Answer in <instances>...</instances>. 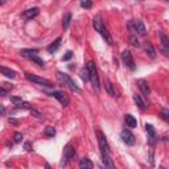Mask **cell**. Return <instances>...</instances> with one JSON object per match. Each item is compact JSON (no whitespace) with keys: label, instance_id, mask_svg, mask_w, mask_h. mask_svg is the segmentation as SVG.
<instances>
[{"label":"cell","instance_id":"obj_41","mask_svg":"<svg viewBox=\"0 0 169 169\" xmlns=\"http://www.w3.org/2000/svg\"><path fill=\"white\" fill-rule=\"evenodd\" d=\"M165 1H168V0H165Z\"/></svg>","mask_w":169,"mask_h":169},{"label":"cell","instance_id":"obj_17","mask_svg":"<svg viewBox=\"0 0 169 169\" xmlns=\"http://www.w3.org/2000/svg\"><path fill=\"white\" fill-rule=\"evenodd\" d=\"M160 39H161V44H163V46H164V49H163L164 54L168 55V52H169V39L166 37L165 33H163V32H160Z\"/></svg>","mask_w":169,"mask_h":169},{"label":"cell","instance_id":"obj_22","mask_svg":"<svg viewBox=\"0 0 169 169\" xmlns=\"http://www.w3.org/2000/svg\"><path fill=\"white\" fill-rule=\"evenodd\" d=\"M145 52H147V54L149 55L151 58H155V57H156L155 48L152 46V44H151V42H145Z\"/></svg>","mask_w":169,"mask_h":169},{"label":"cell","instance_id":"obj_40","mask_svg":"<svg viewBox=\"0 0 169 169\" xmlns=\"http://www.w3.org/2000/svg\"><path fill=\"white\" fill-rule=\"evenodd\" d=\"M0 3H1V0H0Z\"/></svg>","mask_w":169,"mask_h":169},{"label":"cell","instance_id":"obj_39","mask_svg":"<svg viewBox=\"0 0 169 169\" xmlns=\"http://www.w3.org/2000/svg\"><path fill=\"white\" fill-rule=\"evenodd\" d=\"M6 114V107L3 104H0V115H4Z\"/></svg>","mask_w":169,"mask_h":169},{"label":"cell","instance_id":"obj_10","mask_svg":"<svg viewBox=\"0 0 169 169\" xmlns=\"http://www.w3.org/2000/svg\"><path fill=\"white\" fill-rule=\"evenodd\" d=\"M97 135H98V143H99L100 151H107V152H110V148H108V143H107V140H106V136L103 135L100 131H98Z\"/></svg>","mask_w":169,"mask_h":169},{"label":"cell","instance_id":"obj_1","mask_svg":"<svg viewBox=\"0 0 169 169\" xmlns=\"http://www.w3.org/2000/svg\"><path fill=\"white\" fill-rule=\"evenodd\" d=\"M93 25H94L95 31L99 32V34L103 37V40H104L106 42H107L108 45H112L114 44V41H112V37H111L110 32H108V29L104 27V24H103L102 19H100V16H95L94 20H93Z\"/></svg>","mask_w":169,"mask_h":169},{"label":"cell","instance_id":"obj_4","mask_svg":"<svg viewBox=\"0 0 169 169\" xmlns=\"http://www.w3.org/2000/svg\"><path fill=\"white\" fill-rule=\"evenodd\" d=\"M25 78H27L28 81H31V82L37 83V85H41V86H45V87H52L53 86V83L50 82L49 79L42 78V77H39V75L31 74V73H25Z\"/></svg>","mask_w":169,"mask_h":169},{"label":"cell","instance_id":"obj_3","mask_svg":"<svg viewBox=\"0 0 169 169\" xmlns=\"http://www.w3.org/2000/svg\"><path fill=\"white\" fill-rule=\"evenodd\" d=\"M57 77H58V79L61 81V82L64 83V85H66V86L69 87V89L72 90V91H75V93L79 91V87H78L77 85H75V82H74V81H73L67 74L58 72V73H57Z\"/></svg>","mask_w":169,"mask_h":169},{"label":"cell","instance_id":"obj_33","mask_svg":"<svg viewBox=\"0 0 169 169\" xmlns=\"http://www.w3.org/2000/svg\"><path fill=\"white\" fill-rule=\"evenodd\" d=\"M13 139H15V142H16V143H20V142H21V140H22V135H21V132H15Z\"/></svg>","mask_w":169,"mask_h":169},{"label":"cell","instance_id":"obj_37","mask_svg":"<svg viewBox=\"0 0 169 169\" xmlns=\"http://www.w3.org/2000/svg\"><path fill=\"white\" fill-rule=\"evenodd\" d=\"M24 148H25V151H28V152H29V151H32V144L29 142H25L24 143Z\"/></svg>","mask_w":169,"mask_h":169},{"label":"cell","instance_id":"obj_27","mask_svg":"<svg viewBox=\"0 0 169 169\" xmlns=\"http://www.w3.org/2000/svg\"><path fill=\"white\" fill-rule=\"evenodd\" d=\"M44 133H45V136H48V137H53V136L55 135V130H54V127H52V126H48V127L45 128Z\"/></svg>","mask_w":169,"mask_h":169},{"label":"cell","instance_id":"obj_9","mask_svg":"<svg viewBox=\"0 0 169 169\" xmlns=\"http://www.w3.org/2000/svg\"><path fill=\"white\" fill-rule=\"evenodd\" d=\"M74 156H75V149H74V147H72V145H67L66 148H65V151H64V158H62V163L61 164H67L69 161H72L73 158H74Z\"/></svg>","mask_w":169,"mask_h":169},{"label":"cell","instance_id":"obj_23","mask_svg":"<svg viewBox=\"0 0 169 169\" xmlns=\"http://www.w3.org/2000/svg\"><path fill=\"white\" fill-rule=\"evenodd\" d=\"M70 21H72V13H70V12H67V13H65L64 17H62V27H64L65 29H66V28H69Z\"/></svg>","mask_w":169,"mask_h":169},{"label":"cell","instance_id":"obj_24","mask_svg":"<svg viewBox=\"0 0 169 169\" xmlns=\"http://www.w3.org/2000/svg\"><path fill=\"white\" fill-rule=\"evenodd\" d=\"M28 58H29V60H32V61H33L34 64H37V65H39V66H44V65H45L44 60H42V58H40V57H39V55H37V54H31V55H29V57H28Z\"/></svg>","mask_w":169,"mask_h":169},{"label":"cell","instance_id":"obj_35","mask_svg":"<svg viewBox=\"0 0 169 169\" xmlns=\"http://www.w3.org/2000/svg\"><path fill=\"white\" fill-rule=\"evenodd\" d=\"M161 116H163V119L164 120H168L169 119V111L168 110H166V108H164V110H163V112H161Z\"/></svg>","mask_w":169,"mask_h":169},{"label":"cell","instance_id":"obj_21","mask_svg":"<svg viewBox=\"0 0 169 169\" xmlns=\"http://www.w3.org/2000/svg\"><path fill=\"white\" fill-rule=\"evenodd\" d=\"M126 123H127V126H128V127H131V128H135L136 124H137V122H136L135 116H132L131 114L126 115Z\"/></svg>","mask_w":169,"mask_h":169},{"label":"cell","instance_id":"obj_8","mask_svg":"<svg viewBox=\"0 0 169 169\" xmlns=\"http://www.w3.org/2000/svg\"><path fill=\"white\" fill-rule=\"evenodd\" d=\"M145 130H147V135H148V144L155 145L157 143V135H156L155 127L152 124H147L145 126Z\"/></svg>","mask_w":169,"mask_h":169},{"label":"cell","instance_id":"obj_13","mask_svg":"<svg viewBox=\"0 0 169 169\" xmlns=\"http://www.w3.org/2000/svg\"><path fill=\"white\" fill-rule=\"evenodd\" d=\"M39 13H40V9L37 8V7H34V8H29L22 12V17H24L25 20H31V19H33V17H36Z\"/></svg>","mask_w":169,"mask_h":169},{"label":"cell","instance_id":"obj_28","mask_svg":"<svg viewBox=\"0 0 169 169\" xmlns=\"http://www.w3.org/2000/svg\"><path fill=\"white\" fill-rule=\"evenodd\" d=\"M81 7L82 8L90 9L93 7V0H81Z\"/></svg>","mask_w":169,"mask_h":169},{"label":"cell","instance_id":"obj_7","mask_svg":"<svg viewBox=\"0 0 169 169\" xmlns=\"http://www.w3.org/2000/svg\"><path fill=\"white\" fill-rule=\"evenodd\" d=\"M120 137H122V140L127 145H135V143H136L135 135H133L131 131H128L127 128H126V130H123L122 132H120Z\"/></svg>","mask_w":169,"mask_h":169},{"label":"cell","instance_id":"obj_31","mask_svg":"<svg viewBox=\"0 0 169 169\" xmlns=\"http://www.w3.org/2000/svg\"><path fill=\"white\" fill-rule=\"evenodd\" d=\"M29 110H31V114L33 115V116H36L37 119H42V118H44L41 112H40V111H37L36 108H29Z\"/></svg>","mask_w":169,"mask_h":169},{"label":"cell","instance_id":"obj_6","mask_svg":"<svg viewBox=\"0 0 169 169\" xmlns=\"http://www.w3.org/2000/svg\"><path fill=\"white\" fill-rule=\"evenodd\" d=\"M50 97L55 98V99L58 100L60 103H61L64 107H66V106H69L70 103V99H69V95L66 94V93L64 91H53L52 94H50Z\"/></svg>","mask_w":169,"mask_h":169},{"label":"cell","instance_id":"obj_18","mask_svg":"<svg viewBox=\"0 0 169 169\" xmlns=\"http://www.w3.org/2000/svg\"><path fill=\"white\" fill-rule=\"evenodd\" d=\"M133 102L136 103V106H137L140 110H145V108H147V103L143 100V98L140 97V95H137V94L133 95Z\"/></svg>","mask_w":169,"mask_h":169},{"label":"cell","instance_id":"obj_32","mask_svg":"<svg viewBox=\"0 0 169 169\" xmlns=\"http://www.w3.org/2000/svg\"><path fill=\"white\" fill-rule=\"evenodd\" d=\"M130 41H131V44H132L135 48H140V41H139L135 36H131L130 37Z\"/></svg>","mask_w":169,"mask_h":169},{"label":"cell","instance_id":"obj_16","mask_svg":"<svg viewBox=\"0 0 169 169\" xmlns=\"http://www.w3.org/2000/svg\"><path fill=\"white\" fill-rule=\"evenodd\" d=\"M0 74L6 75L9 79H15L16 78V72H13V70H11L9 67H6V66H0Z\"/></svg>","mask_w":169,"mask_h":169},{"label":"cell","instance_id":"obj_11","mask_svg":"<svg viewBox=\"0 0 169 169\" xmlns=\"http://www.w3.org/2000/svg\"><path fill=\"white\" fill-rule=\"evenodd\" d=\"M137 86H139V89L142 90V93H143V95H144V97H148V95L151 94L149 83H148L145 79H139L137 81Z\"/></svg>","mask_w":169,"mask_h":169},{"label":"cell","instance_id":"obj_30","mask_svg":"<svg viewBox=\"0 0 169 169\" xmlns=\"http://www.w3.org/2000/svg\"><path fill=\"white\" fill-rule=\"evenodd\" d=\"M127 27H128V29H130L131 33L136 34V28H135V22H133V20H131V21L127 22Z\"/></svg>","mask_w":169,"mask_h":169},{"label":"cell","instance_id":"obj_38","mask_svg":"<svg viewBox=\"0 0 169 169\" xmlns=\"http://www.w3.org/2000/svg\"><path fill=\"white\" fill-rule=\"evenodd\" d=\"M8 122L11 123V124H19V120H17V119H13V118H9Z\"/></svg>","mask_w":169,"mask_h":169},{"label":"cell","instance_id":"obj_12","mask_svg":"<svg viewBox=\"0 0 169 169\" xmlns=\"http://www.w3.org/2000/svg\"><path fill=\"white\" fill-rule=\"evenodd\" d=\"M100 155H102V161L106 168L114 169V163H112V160H111V157H110V152H107V151H100Z\"/></svg>","mask_w":169,"mask_h":169},{"label":"cell","instance_id":"obj_15","mask_svg":"<svg viewBox=\"0 0 169 169\" xmlns=\"http://www.w3.org/2000/svg\"><path fill=\"white\" fill-rule=\"evenodd\" d=\"M133 22H135L136 33H139L140 36H145V34H147V29H145L143 21H140V20H133Z\"/></svg>","mask_w":169,"mask_h":169},{"label":"cell","instance_id":"obj_2","mask_svg":"<svg viewBox=\"0 0 169 169\" xmlns=\"http://www.w3.org/2000/svg\"><path fill=\"white\" fill-rule=\"evenodd\" d=\"M87 72H89V81H91L93 86L97 90L100 89V82H99V75H98V70L97 66L93 61L87 62Z\"/></svg>","mask_w":169,"mask_h":169},{"label":"cell","instance_id":"obj_19","mask_svg":"<svg viewBox=\"0 0 169 169\" xmlns=\"http://www.w3.org/2000/svg\"><path fill=\"white\" fill-rule=\"evenodd\" d=\"M61 41H62L61 37H58V39H55L54 41H53L52 44H50L49 46H48V52H49V53H54L55 50H57V49L60 48V45H61Z\"/></svg>","mask_w":169,"mask_h":169},{"label":"cell","instance_id":"obj_29","mask_svg":"<svg viewBox=\"0 0 169 169\" xmlns=\"http://www.w3.org/2000/svg\"><path fill=\"white\" fill-rule=\"evenodd\" d=\"M81 78H82L85 82H87V81H89V72H87V67H83V69H81Z\"/></svg>","mask_w":169,"mask_h":169},{"label":"cell","instance_id":"obj_25","mask_svg":"<svg viewBox=\"0 0 169 169\" xmlns=\"http://www.w3.org/2000/svg\"><path fill=\"white\" fill-rule=\"evenodd\" d=\"M93 166H94V164H93L89 158H82V160L79 161V168H89V169H91Z\"/></svg>","mask_w":169,"mask_h":169},{"label":"cell","instance_id":"obj_34","mask_svg":"<svg viewBox=\"0 0 169 169\" xmlns=\"http://www.w3.org/2000/svg\"><path fill=\"white\" fill-rule=\"evenodd\" d=\"M72 57H73V52H70V50H69V52H66V54L62 57V61H69Z\"/></svg>","mask_w":169,"mask_h":169},{"label":"cell","instance_id":"obj_26","mask_svg":"<svg viewBox=\"0 0 169 169\" xmlns=\"http://www.w3.org/2000/svg\"><path fill=\"white\" fill-rule=\"evenodd\" d=\"M39 52V49H22L21 52H20V54L22 55V57H29L31 54H36V53Z\"/></svg>","mask_w":169,"mask_h":169},{"label":"cell","instance_id":"obj_14","mask_svg":"<svg viewBox=\"0 0 169 169\" xmlns=\"http://www.w3.org/2000/svg\"><path fill=\"white\" fill-rule=\"evenodd\" d=\"M11 102L13 103L16 107L19 108H31V104L27 102H22L21 98H17V97H11Z\"/></svg>","mask_w":169,"mask_h":169},{"label":"cell","instance_id":"obj_36","mask_svg":"<svg viewBox=\"0 0 169 169\" xmlns=\"http://www.w3.org/2000/svg\"><path fill=\"white\" fill-rule=\"evenodd\" d=\"M7 94H8V91H7V89H4L3 86H0V97H6Z\"/></svg>","mask_w":169,"mask_h":169},{"label":"cell","instance_id":"obj_5","mask_svg":"<svg viewBox=\"0 0 169 169\" xmlns=\"http://www.w3.org/2000/svg\"><path fill=\"white\" fill-rule=\"evenodd\" d=\"M122 60H123V62L126 64V66H128L131 70H135L136 69V65H135V60H133V57H132V53L130 52V50H123V53H122Z\"/></svg>","mask_w":169,"mask_h":169},{"label":"cell","instance_id":"obj_20","mask_svg":"<svg viewBox=\"0 0 169 169\" xmlns=\"http://www.w3.org/2000/svg\"><path fill=\"white\" fill-rule=\"evenodd\" d=\"M104 87H106V91L108 93V95H111V97H116V93H115V90H114V86H112V83H111L108 79L104 81Z\"/></svg>","mask_w":169,"mask_h":169}]
</instances>
